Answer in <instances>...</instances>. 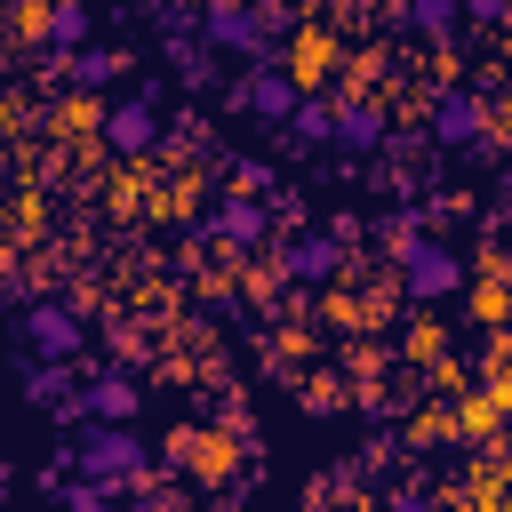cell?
<instances>
[{
  "instance_id": "cell-1",
  "label": "cell",
  "mask_w": 512,
  "mask_h": 512,
  "mask_svg": "<svg viewBox=\"0 0 512 512\" xmlns=\"http://www.w3.org/2000/svg\"><path fill=\"white\" fill-rule=\"evenodd\" d=\"M64 448H72V480H88V488H104V496L144 488V472H152V448H144L136 424H80Z\"/></svg>"
},
{
  "instance_id": "cell-2",
  "label": "cell",
  "mask_w": 512,
  "mask_h": 512,
  "mask_svg": "<svg viewBox=\"0 0 512 512\" xmlns=\"http://www.w3.org/2000/svg\"><path fill=\"white\" fill-rule=\"evenodd\" d=\"M392 272H400V296H408V304H448V296L464 288V256H456L440 232H416V240L392 256Z\"/></svg>"
},
{
  "instance_id": "cell-3",
  "label": "cell",
  "mask_w": 512,
  "mask_h": 512,
  "mask_svg": "<svg viewBox=\"0 0 512 512\" xmlns=\"http://www.w3.org/2000/svg\"><path fill=\"white\" fill-rule=\"evenodd\" d=\"M24 344H32V360L72 368V360L88 352V312H80L72 296H32V304H24Z\"/></svg>"
},
{
  "instance_id": "cell-4",
  "label": "cell",
  "mask_w": 512,
  "mask_h": 512,
  "mask_svg": "<svg viewBox=\"0 0 512 512\" xmlns=\"http://www.w3.org/2000/svg\"><path fill=\"white\" fill-rule=\"evenodd\" d=\"M344 264H352V240L336 224H304V232L280 240V280L288 288H328V280H344Z\"/></svg>"
},
{
  "instance_id": "cell-5",
  "label": "cell",
  "mask_w": 512,
  "mask_h": 512,
  "mask_svg": "<svg viewBox=\"0 0 512 512\" xmlns=\"http://www.w3.org/2000/svg\"><path fill=\"white\" fill-rule=\"evenodd\" d=\"M488 128H496V120H488V96H480V88H464V80H440V88H432V120H424V136H432L440 152H472Z\"/></svg>"
},
{
  "instance_id": "cell-6",
  "label": "cell",
  "mask_w": 512,
  "mask_h": 512,
  "mask_svg": "<svg viewBox=\"0 0 512 512\" xmlns=\"http://www.w3.org/2000/svg\"><path fill=\"white\" fill-rule=\"evenodd\" d=\"M96 144H104L112 160H152V152H160V112L136 104V96H112V104L96 112Z\"/></svg>"
},
{
  "instance_id": "cell-7",
  "label": "cell",
  "mask_w": 512,
  "mask_h": 512,
  "mask_svg": "<svg viewBox=\"0 0 512 512\" xmlns=\"http://www.w3.org/2000/svg\"><path fill=\"white\" fill-rule=\"evenodd\" d=\"M296 96H304L296 72H232V80H224V104H232V112H256V120H272V128H288Z\"/></svg>"
},
{
  "instance_id": "cell-8",
  "label": "cell",
  "mask_w": 512,
  "mask_h": 512,
  "mask_svg": "<svg viewBox=\"0 0 512 512\" xmlns=\"http://www.w3.org/2000/svg\"><path fill=\"white\" fill-rule=\"evenodd\" d=\"M328 104H336V136H328V144H336L344 160H376V152L392 144V112H384L376 96H328Z\"/></svg>"
},
{
  "instance_id": "cell-9",
  "label": "cell",
  "mask_w": 512,
  "mask_h": 512,
  "mask_svg": "<svg viewBox=\"0 0 512 512\" xmlns=\"http://www.w3.org/2000/svg\"><path fill=\"white\" fill-rule=\"evenodd\" d=\"M144 416V384L136 368H96L80 384V424H136Z\"/></svg>"
},
{
  "instance_id": "cell-10",
  "label": "cell",
  "mask_w": 512,
  "mask_h": 512,
  "mask_svg": "<svg viewBox=\"0 0 512 512\" xmlns=\"http://www.w3.org/2000/svg\"><path fill=\"white\" fill-rule=\"evenodd\" d=\"M208 232H216L224 248H264V240H272V208H256V200H240V192H216V200H208Z\"/></svg>"
},
{
  "instance_id": "cell-11",
  "label": "cell",
  "mask_w": 512,
  "mask_h": 512,
  "mask_svg": "<svg viewBox=\"0 0 512 512\" xmlns=\"http://www.w3.org/2000/svg\"><path fill=\"white\" fill-rule=\"evenodd\" d=\"M160 64H168V80H176L184 96H208V88H224V56H216V48H200L192 32H184V40H168V56H160Z\"/></svg>"
},
{
  "instance_id": "cell-12",
  "label": "cell",
  "mask_w": 512,
  "mask_h": 512,
  "mask_svg": "<svg viewBox=\"0 0 512 512\" xmlns=\"http://www.w3.org/2000/svg\"><path fill=\"white\" fill-rule=\"evenodd\" d=\"M32 32H40V40L56 48V64H64V56H80V48L96 40V16H88L80 0H56V8H40V16H32Z\"/></svg>"
},
{
  "instance_id": "cell-13",
  "label": "cell",
  "mask_w": 512,
  "mask_h": 512,
  "mask_svg": "<svg viewBox=\"0 0 512 512\" xmlns=\"http://www.w3.org/2000/svg\"><path fill=\"white\" fill-rule=\"evenodd\" d=\"M120 72H128V56H120L112 40H88L80 56H64V88H80V96H104Z\"/></svg>"
},
{
  "instance_id": "cell-14",
  "label": "cell",
  "mask_w": 512,
  "mask_h": 512,
  "mask_svg": "<svg viewBox=\"0 0 512 512\" xmlns=\"http://www.w3.org/2000/svg\"><path fill=\"white\" fill-rule=\"evenodd\" d=\"M328 136H336V104L304 88V96H296V112H288V144H328Z\"/></svg>"
},
{
  "instance_id": "cell-15",
  "label": "cell",
  "mask_w": 512,
  "mask_h": 512,
  "mask_svg": "<svg viewBox=\"0 0 512 512\" xmlns=\"http://www.w3.org/2000/svg\"><path fill=\"white\" fill-rule=\"evenodd\" d=\"M56 512H112V496L88 488V480H64V488H56Z\"/></svg>"
},
{
  "instance_id": "cell-16",
  "label": "cell",
  "mask_w": 512,
  "mask_h": 512,
  "mask_svg": "<svg viewBox=\"0 0 512 512\" xmlns=\"http://www.w3.org/2000/svg\"><path fill=\"white\" fill-rule=\"evenodd\" d=\"M504 16H512L504 0H472V8H464V24H480V32H504Z\"/></svg>"
},
{
  "instance_id": "cell-17",
  "label": "cell",
  "mask_w": 512,
  "mask_h": 512,
  "mask_svg": "<svg viewBox=\"0 0 512 512\" xmlns=\"http://www.w3.org/2000/svg\"><path fill=\"white\" fill-rule=\"evenodd\" d=\"M376 512H432V496H416V488H408V496H384Z\"/></svg>"
},
{
  "instance_id": "cell-18",
  "label": "cell",
  "mask_w": 512,
  "mask_h": 512,
  "mask_svg": "<svg viewBox=\"0 0 512 512\" xmlns=\"http://www.w3.org/2000/svg\"><path fill=\"white\" fill-rule=\"evenodd\" d=\"M0 496H8V472H0Z\"/></svg>"
}]
</instances>
